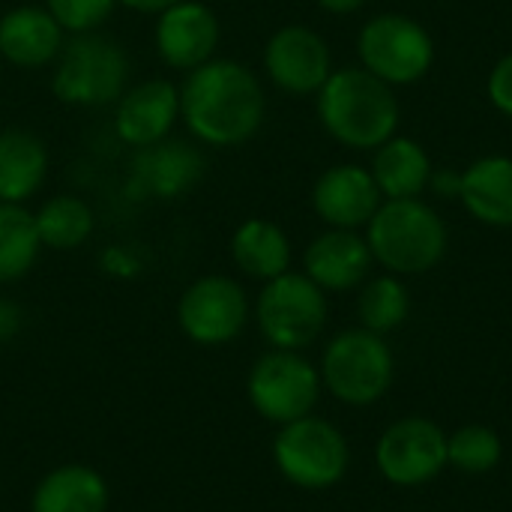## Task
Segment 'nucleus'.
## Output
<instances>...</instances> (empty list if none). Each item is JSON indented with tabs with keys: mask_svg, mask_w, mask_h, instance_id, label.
I'll return each mask as SVG.
<instances>
[{
	"mask_svg": "<svg viewBox=\"0 0 512 512\" xmlns=\"http://www.w3.org/2000/svg\"><path fill=\"white\" fill-rule=\"evenodd\" d=\"M378 471L387 483L414 489L432 483L447 468V435L429 417L396 420L375 447Z\"/></svg>",
	"mask_w": 512,
	"mask_h": 512,
	"instance_id": "obj_11",
	"label": "nucleus"
},
{
	"mask_svg": "<svg viewBox=\"0 0 512 512\" xmlns=\"http://www.w3.org/2000/svg\"><path fill=\"white\" fill-rule=\"evenodd\" d=\"M63 42L66 33L45 6L21 3L0 15V60L15 69H48Z\"/></svg>",
	"mask_w": 512,
	"mask_h": 512,
	"instance_id": "obj_17",
	"label": "nucleus"
},
{
	"mask_svg": "<svg viewBox=\"0 0 512 512\" xmlns=\"http://www.w3.org/2000/svg\"><path fill=\"white\" fill-rule=\"evenodd\" d=\"M318 6L324 12H333V15H351V12L363 9L366 0H318Z\"/></svg>",
	"mask_w": 512,
	"mask_h": 512,
	"instance_id": "obj_33",
	"label": "nucleus"
},
{
	"mask_svg": "<svg viewBox=\"0 0 512 512\" xmlns=\"http://www.w3.org/2000/svg\"><path fill=\"white\" fill-rule=\"evenodd\" d=\"M372 261L366 237L348 228H330L306 246L303 273L321 291H351L369 279Z\"/></svg>",
	"mask_w": 512,
	"mask_h": 512,
	"instance_id": "obj_18",
	"label": "nucleus"
},
{
	"mask_svg": "<svg viewBox=\"0 0 512 512\" xmlns=\"http://www.w3.org/2000/svg\"><path fill=\"white\" fill-rule=\"evenodd\" d=\"M249 315L252 306L243 285L222 273L195 279L177 300V324L183 336L204 348L234 342L246 330Z\"/></svg>",
	"mask_w": 512,
	"mask_h": 512,
	"instance_id": "obj_10",
	"label": "nucleus"
},
{
	"mask_svg": "<svg viewBox=\"0 0 512 512\" xmlns=\"http://www.w3.org/2000/svg\"><path fill=\"white\" fill-rule=\"evenodd\" d=\"M357 54L366 72L390 87H405L432 69L435 42L420 21L399 12H384L363 24Z\"/></svg>",
	"mask_w": 512,
	"mask_h": 512,
	"instance_id": "obj_8",
	"label": "nucleus"
},
{
	"mask_svg": "<svg viewBox=\"0 0 512 512\" xmlns=\"http://www.w3.org/2000/svg\"><path fill=\"white\" fill-rule=\"evenodd\" d=\"M129 78L132 60L126 48L102 30L66 36L51 63V93L69 108H114Z\"/></svg>",
	"mask_w": 512,
	"mask_h": 512,
	"instance_id": "obj_4",
	"label": "nucleus"
},
{
	"mask_svg": "<svg viewBox=\"0 0 512 512\" xmlns=\"http://www.w3.org/2000/svg\"><path fill=\"white\" fill-rule=\"evenodd\" d=\"M180 123V84L168 78H144L129 84L114 102V135L132 147L144 150L171 138Z\"/></svg>",
	"mask_w": 512,
	"mask_h": 512,
	"instance_id": "obj_15",
	"label": "nucleus"
},
{
	"mask_svg": "<svg viewBox=\"0 0 512 512\" xmlns=\"http://www.w3.org/2000/svg\"><path fill=\"white\" fill-rule=\"evenodd\" d=\"M33 222H36L42 249H54V252L81 249L84 243H90L96 231L93 207L81 195H72V192L45 198L39 210L33 213Z\"/></svg>",
	"mask_w": 512,
	"mask_h": 512,
	"instance_id": "obj_24",
	"label": "nucleus"
},
{
	"mask_svg": "<svg viewBox=\"0 0 512 512\" xmlns=\"http://www.w3.org/2000/svg\"><path fill=\"white\" fill-rule=\"evenodd\" d=\"M429 183L435 186V192L441 198H459V192H462V171H444V174H435L432 171V180Z\"/></svg>",
	"mask_w": 512,
	"mask_h": 512,
	"instance_id": "obj_31",
	"label": "nucleus"
},
{
	"mask_svg": "<svg viewBox=\"0 0 512 512\" xmlns=\"http://www.w3.org/2000/svg\"><path fill=\"white\" fill-rule=\"evenodd\" d=\"M273 462L291 486L324 492L342 483V477L348 474L351 450L345 435L333 423L309 414L279 426V435L273 441Z\"/></svg>",
	"mask_w": 512,
	"mask_h": 512,
	"instance_id": "obj_6",
	"label": "nucleus"
},
{
	"mask_svg": "<svg viewBox=\"0 0 512 512\" xmlns=\"http://www.w3.org/2000/svg\"><path fill=\"white\" fill-rule=\"evenodd\" d=\"M372 177L381 189V198L399 201V198H420V192L432 180V159L414 138L393 135L375 150L372 159Z\"/></svg>",
	"mask_w": 512,
	"mask_h": 512,
	"instance_id": "obj_23",
	"label": "nucleus"
},
{
	"mask_svg": "<svg viewBox=\"0 0 512 512\" xmlns=\"http://www.w3.org/2000/svg\"><path fill=\"white\" fill-rule=\"evenodd\" d=\"M486 90H489V102H492L504 117H512V51L510 54H504V57L495 63Z\"/></svg>",
	"mask_w": 512,
	"mask_h": 512,
	"instance_id": "obj_29",
	"label": "nucleus"
},
{
	"mask_svg": "<svg viewBox=\"0 0 512 512\" xmlns=\"http://www.w3.org/2000/svg\"><path fill=\"white\" fill-rule=\"evenodd\" d=\"M42 6L54 15L66 36L96 33L114 15L117 0H42Z\"/></svg>",
	"mask_w": 512,
	"mask_h": 512,
	"instance_id": "obj_28",
	"label": "nucleus"
},
{
	"mask_svg": "<svg viewBox=\"0 0 512 512\" xmlns=\"http://www.w3.org/2000/svg\"><path fill=\"white\" fill-rule=\"evenodd\" d=\"M321 384L345 405L366 408L387 396L396 360L384 336L372 330H345L333 336L321 357Z\"/></svg>",
	"mask_w": 512,
	"mask_h": 512,
	"instance_id": "obj_5",
	"label": "nucleus"
},
{
	"mask_svg": "<svg viewBox=\"0 0 512 512\" xmlns=\"http://www.w3.org/2000/svg\"><path fill=\"white\" fill-rule=\"evenodd\" d=\"M174 3H180V0H117V6H123L129 12H138V15H159Z\"/></svg>",
	"mask_w": 512,
	"mask_h": 512,
	"instance_id": "obj_32",
	"label": "nucleus"
},
{
	"mask_svg": "<svg viewBox=\"0 0 512 512\" xmlns=\"http://www.w3.org/2000/svg\"><path fill=\"white\" fill-rule=\"evenodd\" d=\"M24 327V309L9 300V297H0V345L12 342Z\"/></svg>",
	"mask_w": 512,
	"mask_h": 512,
	"instance_id": "obj_30",
	"label": "nucleus"
},
{
	"mask_svg": "<svg viewBox=\"0 0 512 512\" xmlns=\"http://www.w3.org/2000/svg\"><path fill=\"white\" fill-rule=\"evenodd\" d=\"M315 96L324 132L351 150H378L399 129L393 87L363 66L333 69Z\"/></svg>",
	"mask_w": 512,
	"mask_h": 512,
	"instance_id": "obj_2",
	"label": "nucleus"
},
{
	"mask_svg": "<svg viewBox=\"0 0 512 512\" xmlns=\"http://www.w3.org/2000/svg\"><path fill=\"white\" fill-rule=\"evenodd\" d=\"M42 252L33 213L24 204H0V285L24 279Z\"/></svg>",
	"mask_w": 512,
	"mask_h": 512,
	"instance_id": "obj_25",
	"label": "nucleus"
},
{
	"mask_svg": "<svg viewBox=\"0 0 512 512\" xmlns=\"http://www.w3.org/2000/svg\"><path fill=\"white\" fill-rule=\"evenodd\" d=\"M321 387V372L300 351L279 348L258 357L246 381L252 408L273 426L309 417L318 405Z\"/></svg>",
	"mask_w": 512,
	"mask_h": 512,
	"instance_id": "obj_9",
	"label": "nucleus"
},
{
	"mask_svg": "<svg viewBox=\"0 0 512 512\" xmlns=\"http://www.w3.org/2000/svg\"><path fill=\"white\" fill-rule=\"evenodd\" d=\"M327 291H321L306 273H282L264 282L255 300V321L270 348L303 351L327 324Z\"/></svg>",
	"mask_w": 512,
	"mask_h": 512,
	"instance_id": "obj_7",
	"label": "nucleus"
},
{
	"mask_svg": "<svg viewBox=\"0 0 512 512\" xmlns=\"http://www.w3.org/2000/svg\"><path fill=\"white\" fill-rule=\"evenodd\" d=\"M264 72L282 93L312 96L333 72L330 45L306 24H285L264 45Z\"/></svg>",
	"mask_w": 512,
	"mask_h": 512,
	"instance_id": "obj_12",
	"label": "nucleus"
},
{
	"mask_svg": "<svg viewBox=\"0 0 512 512\" xmlns=\"http://www.w3.org/2000/svg\"><path fill=\"white\" fill-rule=\"evenodd\" d=\"M45 141L21 126L0 129V204H27L48 183Z\"/></svg>",
	"mask_w": 512,
	"mask_h": 512,
	"instance_id": "obj_19",
	"label": "nucleus"
},
{
	"mask_svg": "<svg viewBox=\"0 0 512 512\" xmlns=\"http://www.w3.org/2000/svg\"><path fill=\"white\" fill-rule=\"evenodd\" d=\"M360 324L363 330H372L378 336H387L393 330H399L408 321L411 312V294L402 285L399 276H378V279H366L363 291H360Z\"/></svg>",
	"mask_w": 512,
	"mask_h": 512,
	"instance_id": "obj_26",
	"label": "nucleus"
},
{
	"mask_svg": "<svg viewBox=\"0 0 512 512\" xmlns=\"http://www.w3.org/2000/svg\"><path fill=\"white\" fill-rule=\"evenodd\" d=\"M312 207L321 222L330 228L357 231L369 225L381 207V189L369 168L360 165H333L312 186Z\"/></svg>",
	"mask_w": 512,
	"mask_h": 512,
	"instance_id": "obj_16",
	"label": "nucleus"
},
{
	"mask_svg": "<svg viewBox=\"0 0 512 512\" xmlns=\"http://www.w3.org/2000/svg\"><path fill=\"white\" fill-rule=\"evenodd\" d=\"M108 483L90 465H60L48 471L30 498V512H105Z\"/></svg>",
	"mask_w": 512,
	"mask_h": 512,
	"instance_id": "obj_21",
	"label": "nucleus"
},
{
	"mask_svg": "<svg viewBox=\"0 0 512 512\" xmlns=\"http://www.w3.org/2000/svg\"><path fill=\"white\" fill-rule=\"evenodd\" d=\"M372 258L393 276H420L447 255V225L420 198L387 201L366 225Z\"/></svg>",
	"mask_w": 512,
	"mask_h": 512,
	"instance_id": "obj_3",
	"label": "nucleus"
},
{
	"mask_svg": "<svg viewBox=\"0 0 512 512\" xmlns=\"http://www.w3.org/2000/svg\"><path fill=\"white\" fill-rule=\"evenodd\" d=\"M207 171V159L198 141L165 138L144 150H135L129 189L153 201H177L189 195Z\"/></svg>",
	"mask_w": 512,
	"mask_h": 512,
	"instance_id": "obj_14",
	"label": "nucleus"
},
{
	"mask_svg": "<svg viewBox=\"0 0 512 512\" xmlns=\"http://www.w3.org/2000/svg\"><path fill=\"white\" fill-rule=\"evenodd\" d=\"M501 438L489 426H462L447 435V465L462 474H489L501 462Z\"/></svg>",
	"mask_w": 512,
	"mask_h": 512,
	"instance_id": "obj_27",
	"label": "nucleus"
},
{
	"mask_svg": "<svg viewBox=\"0 0 512 512\" xmlns=\"http://www.w3.org/2000/svg\"><path fill=\"white\" fill-rule=\"evenodd\" d=\"M267 114L261 78L240 60L213 57L180 84V123L201 147L231 150L258 135Z\"/></svg>",
	"mask_w": 512,
	"mask_h": 512,
	"instance_id": "obj_1",
	"label": "nucleus"
},
{
	"mask_svg": "<svg viewBox=\"0 0 512 512\" xmlns=\"http://www.w3.org/2000/svg\"><path fill=\"white\" fill-rule=\"evenodd\" d=\"M222 42L219 15L204 0H180L156 15L153 48L174 72H192L216 57Z\"/></svg>",
	"mask_w": 512,
	"mask_h": 512,
	"instance_id": "obj_13",
	"label": "nucleus"
},
{
	"mask_svg": "<svg viewBox=\"0 0 512 512\" xmlns=\"http://www.w3.org/2000/svg\"><path fill=\"white\" fill-rule=\"evenodd\" d=\"M231 261L249 279L270 282L291 270V240L276 222L252 216L231 234Z\"/></svg>",
	"mask_w": 512,
	"mask_h": 512,
	"instance_id": "obj_22",
	"label": "nucleus"
},
{
	"mask_svg": "<svg viewBox=\"0 0 512 512\" xmlns=\"http://www.w3.org/2000/svg\"><path fill=\"white\" fill-rule=\"evenodd\" d=\"M459 201L477 222L512 228V156H483L468 165L462 171Z\"/></svg>",
	"mask_w": 512,
	"mask_h": 512,
	"instance_id": "obj_20",
	"label": "nucleus"
}]
</instances>
